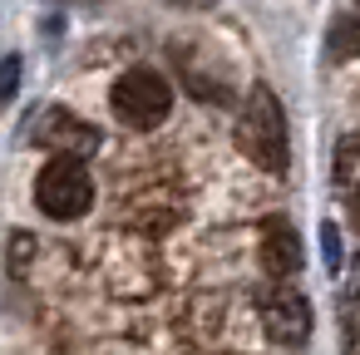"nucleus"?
<instances>
[{"label":"nucleus","mask_w":360,"mask_h":355,"mask_svg":"<svg viewBox=\"0 0 360 355\" xmlns=\"http://www.w3.org/2000/svg\"><path fill=\"white\" fill-rule=\"evenodd\" d=\"M35 202L45 217L55 222H75L94 207V178L84 168L79 153H55L40 173H35Z\"/></svg>","instance_id":"2"},{"label":"nucleus","mask_w":360,"mask_h":355,"mask_svg":"<svg viewBox=\"0 0 360 355\" xmlns=\"http://www.w3.org/2000/svg\"><path fill=\"white\" fill-rule=\"evenodd\" d=\"M109 109H114V119H119L124 129L148 134V129H158V124L168 119L173 89H168V79H163L158 70H143V65H139V70H124V75L114 79Z\"/></svg>","instance_id":"3"},{"label":"nucleus","mask_w":360,"mask_h":355,"mask_svg":"<svg viewBox=\"0 0 360 355\" xmlns=\"http://www.w3.org/2000/svg\"><path fill=\"white\" fill-rule=\"evenodd\" d=\"M35 138L50 143L55 153H89L99 143V134L89 124H79L75 114H65V109H40L35 114Z\"/></svg>","instance_id":"5"},{"label":"nucleus","mask_w":360,"mask_h":355,"mask_svg":"<svg viewBox=\"0 0 360 355\" xmlns=\"http://www.w3.org/2000/svg\"><path fill=\"white\" fill-rule=\"evenodd\" d=\"M321 247H326V262L340 266V232H335L330 222H321Z\"/></svg>","instance_id":"11"},{"label":"nucleus","mask_w":360,"mask_h":355,"mask_svg":"<svg viewBox=\"0 0 360 355\" xmlns=\"http://www.w3.org/2000/svg\"><path fill=\"white\" fill-rule=\"evenodd\" d=\"M262 325L276 345H306L311 340V301L296 286H276L262 296Z\"/></svg>","instance_id":"4"},{"label":"nucleus","mask_w":360,"mask_h":355,"mask_svg":"<svg viewBox=\"0 0 360 355\" xmlns=\"http://www.w3.org/2000/svg\"><path fill=\"white\" fill-rule=\"evenodd\" d=\"M330 55H335V60H350V55H355V20H350V15H345V20L335 25V40H330Z\"/></svg>","instance_id":"8"},{"label":"nucleus","mask_w":360,"mask_h":355,"mask_svg":"<svg viewBox=\"0 0 360 355\" xmlns=\"http://www.w3.org/2000/svg\"><path fill=\"white\" fill-rule=\"evenodd\" d=\"M237 143L242 153L262 168V173H286L291 163V143H286V114H281V99L266 89V84H252L247 94V114L237 119Z\"/></svg>","instance_id":"1"},{"label":"nucleus","mask_w":360,"mask_h":355,"mask_svg":"<svg viewBox=\"0 0 360 355\" xmlns=\"http://www.w3.org/2000/svg\"><path fill=\"white\" fill-rule=\"evenodd\" d=\"M340 350L355 355V301H350V296H345V306H340Z\"/></svg>","instance_id":"9"},{"label":"nucleus","mask_w":360,"mask_h":355,"mask_svg":"<svg viewBox=\"0 0 360 355\" xmlns=\"http://www.w3.org/2000/svg\"><path fill=\"white\" fill-rule=\"evenodd\" d=\"M335 183H340L345 198H355V138H350V134H345L340 148H335Z\"/></svg>","instance_id":"7"},{"label":"nucleus","mask_w":360,"mask_h":355,"mask_svg":"<svg viewBox=\"0 0 360 355\" xmlns=\"http://www.w3.org/2000/svg\"><path fill=\"white\" fill-rule=\"evenodd\" d=\"M15 89H20V60L11 55L6 65H0V99H11Z\"/></svg>","instance_id":"10"},{"label":"nucleus","mask_w":360,"mask_h":355,"mask_svg":"<svg viewBox=\"0 0 360 355\" xmlns=\"http://www.w3.org/2000/svg\"><path fill=\"white\" fill-rule=\"evenodd\" d=\"M262 262H266L271 276H296V271H301V242H296V227H291L286 217H271V222H266Z\"/></svg>","instance_id":"6"}]
</instances>
